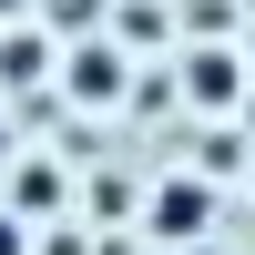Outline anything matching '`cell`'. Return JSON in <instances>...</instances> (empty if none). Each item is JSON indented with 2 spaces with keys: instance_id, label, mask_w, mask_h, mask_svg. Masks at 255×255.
<instances>
[{
  "instance_id": "52a82bcc",
  "label": "cell",
  "mask_w": 255,
  "mask_h": 255,
  "mask_svg": "<svg viewBox=\"0 0 255 255\" xmlns=\"http://www.w3.org/2000/svg\"><path fill=\"white\" fill-rule=\"evenodd\" d=\"M0 153H10V123H0Z\"/></svg>"
},
{
  "instance_id": "8992f818",
  "label": "cell",
  "mask_w": 255,
  "mask_h": 255,
  "mask_svg": "<svg viewBox=\"0 0 255 255\" xmlns=\"http://www.w3.org/2000/svg\"><path fill=\"white\" fill-rule=\"evenodd\" d=\"M0 255H31V225L20 215H0Z\"/></svg>"
},
{
  "instance_id": "7a4b0ae2",
  "label": "cell",
  "mask_w": 255,
  "mask_h": 255,
  "mask_svg": "<svg viewBox=\"0 0 255 255\" xmlns=\"http://www.w3.org/2000/svg\"><path fill=\"white\" fill-rule=\"evenodd\" d=\"M184 92L225 113V102H235V51H194V61H184Z\"/></svg>"
},
{
  "instance_id": "ba28073f",
  "label": "cell",
  "mask_w": 255,
  "mask_h": 255,
  "mask_svg": "<svg viewBox=\"0 0 255 255\" xmlns=\"http://www.w3.org/2000/svg\"><path fill=\"white\" fill-rule=\"evenodd\" d=\"M0 10H10V0H0Z\"/></svg>"
},
{
  "instance_id": "5b68a950",
  "label": "cell",
  "mask_w": 255,
  "mask_h": 255,
  "mask_svg": "<svg viewBox=\"0 0 255 255\" xmlns=\"http://www.w3.org/2000/svg\"><path fill=\"white\" fill-rule=\"evenodd\" d=\"M41 61H51V51H41L31 31H10V41H0V82H41Z\"/></svg>"
},
{
  "instance_id": "3957f363",
  "label": "cell",
  "mask_w": 255,
  "mask_h": 255,
  "mask_svg": "<svg viewBox=\"0 0 255 255\" xmlns=\"http://www.w3.org/2000/svg\"><path fill=\"white\" fill-rule=\"evenodd\" d=\"M72 92H82V102H113V92H123V51H82V61H72Z\"/></svg>"
},
{
  "instance_id": "277c9868",
  "label": "cell",
  "mask_w": 255,
  "mask_h": 255,
  "mask_svg": "<svg viewBox=\"0 0 255 255\" xmlns=\"http://www.w3.org/2000/svg\"><path fill=\"white\" fill-rule=\"evenodd\" d=\"M10 194H20V215H51V204H61V174H51V163H20Z\"/></svg>"
},
{
  "instance_id": "6da1fadb",
  "label": "cell",
  "mask_w": 255,
  "mask_h": 255,
  "mask_svg": "<svg viewBox=\"0 0 255 255\" xmlns=\"http://www.w3.org/2000/svg\"><path fill=\"white\" fill-rule=\"evenodd\" d=\"M143 215H153V235H163V245H194L204 225H215V194H204V184H163Z\"/></svg>"
}]
</instances>
